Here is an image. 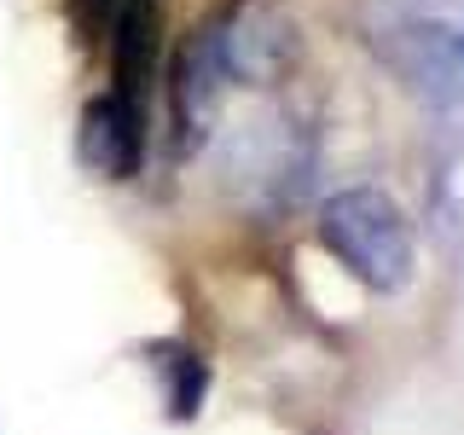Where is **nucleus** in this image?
<instances>
[{"label":"nucleus","mask_w":464,"mask_h":435,"mask_svg":"<svg viewBox=\"0 0 464 435\" xmlns=\"http://www.w3.org/2000/svg\"><path fill=\"white\" fill-rule=\"evenodd\" d=\"M302 35L285 0H227L174 58V157H203L238 93H267L296 70Z\"/></svg>","instance_id":"obj_1"},{"label":"nucleus","mask_w":464,"mask_h":435,"mask_svg":"<svg viewBox=\"0 0 464 435\" xmlns=\"http://www.w3.org/2000/svg\"><path fill=\"white\" fill-rule=\"evenodd\" d=\"M203 151H215L221 186L244 209L273 215V209H290V203L308 192L319 145H314L308 111L273 99V105H256L244 116H221Z\"/></svg>","instance_id":"obj_2"},{"label":"nucleus","mask_w":464,"mask_h":435,"mask_svg":"<svg viewBox=\"0 0 464 435\" xmlns=\"http://www.w3.org/2000/svg\"><path fill=\"white\" fill-rule=\"evenodd\" d=\"M319 244L366 290H383L389 296V290H401L412 279V232H406V215L377 186L331 192L325 209H319Z\"/></svg>","instance_id":"obj_3"},{"label":"nucleus","mask_w":464,"mask_h":435,"mask_svg":"<svg viewBox=\"0 0 464 435\" xmlns=\"http://www.w3.org/2000/svg\"><path fill=\"white\" fill-rule=\"evenodd\" d=\"M395 53L401 76L418 93L441 99V105H464V35L435 18H401L395 24Z\"/></svg>","instance_id":"obj_4"},{"label":"nucleus","mask_w":464,"mask_h":435,"mask_svg":"<svg viewBox=\"0 0 464 435\" xmlns=\"http://www.w3.org/2000/svg\"><path fill=\"white\" fill-rule=\"evenodd\" d=\"M82 163L105 180H134L145 163V116L128 111L116 93H99L82 105V134H76Z\"/></svg>","instance_id":"obj_5"},{"label":"nucleus","mask_w":464,"mask_h":435,"mask_svg":"<svg viewBox=\"0 0 464 435\" xmlns=\"http://www.w3.org/2000/svg\"><path fill=\"white\" fill-rule=\"evenodd\" d=\"M145 354H151V372L163 377L169 418H198V401H203V389H209V372H203L198 348H186V343H151Z\"/></svg>","instance_id":"obj_6"},{"label":"nucleus","mask_w":464,"mask_h":435,"mask_svg":"<svg viewBox=\"0 0 464 435\" xmlns=\"http://www.w3.org/2000/svg\"><path fill=\"white\" fill-rule=\"evenodd\" d=\"M430 215H435V232H441L447 256H453L459 267H464V140L441 157V169H435Z\"/></svg>","instance_id":"obj_7"},{"label":"nucleus","mask_w":464,"mask_h":435,"mask_svg":"<svg viewBox=\"0 0 464 435\" xmlns=\"http://www.w3.org/2000/svg\"><path fill=\"white\" fill-rule=\"evenodd\" d=\"M111 6H116V0H93V12H99L105 24H111Z\"/></svg>","instance_id":"obj_8"},{"label":"nucleus","mask_w":464,"mask_h":435,"mask_svg":"<svg viewBox=\"0 0 464 435\" xmlns=\"http://www.w3.org/2000/svg\"><path fill=\"white\" fill-rule=\"evenodd\" d=\"M418 6H447V0H418Z\"/></svg>","instance_id":"obj_9"}]
</instances>
